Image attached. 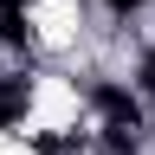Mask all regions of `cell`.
<instances>
[{
  "mask_svg": "<svg viewBox=\"0 0 155 155\" xmlns=\"http://www.w3.org/2000/svg\"><path fill=\"white\" fill-rule=\"evenodd\" d=\"M0 39H19V19L13 13H0Z\"/></svg>",
  "mask_w": 155,
  "mask_h": 155,
  "instance_id": "6da1fadb",
  "label": "cell"
},
{
  "mask_svg": "<svg viewBox=\"0 0 155 155\" xmlns=\"http://www.w3.org/2000/svg\"><path fill=\"white\" fill-rule=\"evenodd\" d=\"M0 7H7V13H19V7H26V0H0Z\"/></svg>",
  "mask_w": 155,
  "mask_h": 155,
  "instance_id": "7a4b0ae2",
  "label": "cell"
},
{
  "mask_svg": "<svg viewBox=\"0 0 155 155\" xmlns=\"http://www.w3.org/2000/svg\"><path fill=\"white\" fill-rule=\"evenodd\" d=\"M110 7H136V0H110Z\"/></svg>",
  "mask_w": 155,
  "mask_h": 155,
  "instance_id": "3957f363",
  "label": "cell"
},
{
  "mask_svg": "<svg viewBox=\"0 0 155 155\" xmlns=\"http://www.w3.org/2000/svg\"><path fill=\"white\" fill-rule=\"evenodd\" d=\"M149 84H155V58H149Z\"/></svg>",
  "mask_w": 155,
  "mask_h": 155,
  "instance_id": "277c9868",
  "label": "cell"
}]
</instances>
